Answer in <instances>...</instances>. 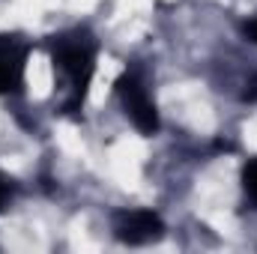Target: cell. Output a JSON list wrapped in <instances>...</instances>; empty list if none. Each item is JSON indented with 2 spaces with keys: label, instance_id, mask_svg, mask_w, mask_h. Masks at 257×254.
Returning <instances> with one entry per match:
<instances>
[{
  "label": "cell",
  "instance_id": "7a4b0ae2",
  "mask_svg": "<svg viewBox=\"0 0 257 254\" xmlns=\"http://www.w3.org/2000/svg\"><path fill=\"white\" fill-rule=\"evenodd\" d=\"M117 96H120V102H123V111H126V117L132 120V126L138 129L141 135H156L159 132V111H156V102H153V96L147 93V87H144V81H141V75L135 72V69H126L120 78H117Z\"/></svg>",
  "mask_w": 257,
  "mask_h": 254
},
{
  "label": "cell",
  "instance_id": "ba28073f",
  "mask_svg": "<svg viewBox=\"0 0 257 254\" xmlns=\"http://www.w3.org/2000/svg\"><path fill=\"white\" fill-rule=\"evenodd\" d=\"M242 33H245V39H248V42H254V45H257V18H251V21H245V24H242Z\"/></svg>",
  "mask_w": 257,
  "mask_h": 254
},
{
  "label": "cell",
  "instance_id": "6da1fadb",
  "mask_svg": "<svg viewBox=\"0 0 257 254\" xmlns=\"http://www.w3.org/2000/svg\"><path fill=\"white\" fill-rule=\"evenodd\" d=\"M96 54H99V42L87 27H75L51 39V63L54 72L63 78L69 93L63 102L66 114H75L84 105L90 93V81L96 75Z\"/></svg>",
  "mask_w": 257,
  "mask_h": 254
},
{
  "label": "cell",
  "instance_id": "3957f363",
  "mask_svg": "<svg viewBox=\"0 0 257 254\" xmlns=\"http://www.w3.org/2000/svg\"><path fill=\"white\" fill-rule=\"evenodd\" d=\"M30 48L33 45L21 33H0V96H15L24 90Z\"/></svg>",
  "mask_w": 257,
  "mask_h": 254
},
{
  "label": "cell",
  "instance_id": "8992f818",
  "mask_svg": "<svg viewBox=\"0 0 257 254\" xmlns=\"http://www.w3.org/2000/svg\"><path fill=\"white\" fill-rule=\"evenodd\" d=\"M9 197H12V183H9V177H3V174H0V212L6 209Z\"/></svg>",
  "mask_w": 257,
  "mask_h": 254
},
{
  "label": "cell",
  "instance_id": "52a82bcc",
  "mask_svg": "<svg viewBox=\"0 0 257 254\" xmlns=\"http://www.w3.org/2000/svg\"><path fill=\"white\" fill-rule=\"evenodd\" d=\"M242 102H248V105H254L257 102V75L245 84V90H242Z\"/></svg>",
  "mask_w": 257,
  "mask_h": 254
},
{
  "label": "cell",
  "instance_id": "5b68a950",
  "mask_svg": "<svg viewBox=\"0 0 257 254\" xmlns=\"http://www.w3.org/2000/svg\"><path fill=\"white\" fill-rule=\"evenodd\" d=\"M242 189H245L248 200L254 203V209H257V156L251 162H245V168H242Z\"/></svg>",
  "mask_w": 257,
  "mask_h": 254
},
{
  "label": "cell",
  "instance_id": "277c9868",
  "mask_svg": "<svg viewBox=\"0 0 257 254\" xmlns=\"http://www.w3.org/2000/svg\"><path fill=\"white\" fill-rule=\"evenodd\" d=\"M114 236L126 245H147L165 236V221L153 209H120L114 215Z\"/></svg>",
  "mask_w": 257,
  "mask_h": 254
}]
</instances>
